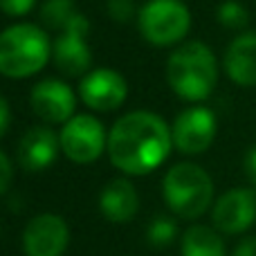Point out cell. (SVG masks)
<instances>
[{
	"mask_svg": "<svg viewBox=\"0 0 256 256\" xmlns=\"http://www.w3.org/2000/svg\"><path fill=\"white\" fill-rule=\"evenodd\" d=\"M164 198L171 212L180 218H198L212 204L214 182L198 164H176L164 178Z\"/></svg>",
	"mask_w": 256,
	"mask_h": 256,
	"instance_id": "obj_4",
	"label": "cell"
},
{
	"mask_svg": "<svg viewBox=\"0 0 256 256\" xmlns=\"http://www.w3.org/2000/svg\"><path fill=\"white\" fill-rule=\"evenodd\" d=\"M108 14L115 20H128L132 16V2L130 0H110L108 2Z\"/></svg>",
	"mask_w": 256,
	"mask_h": 256,
	"instance_id": "obj_21",
	"label": "cell"
},
{
	"mask_svg": "<svg viewBox=\"0 0 256 256\" xmlns=\"http://www.w3.org/2000/svg\"><path fill=\"white\" fill-rule=\"evenodd\" d=\"M58 146H61V140L50 128L36 126L22 135L20 146H18V160L27 171H43L56 160Z\"/></svg>",
	"mask_w": 256,
	"mask_h": 256,
	"instance_id": "obj_14",
	"label": "cell"
},
{
	"mask_svg": "<svg viewBox=\"0 0 256 256\" xmlns=\"http://www.w3.org/2000/svg\"><path fill=\"white\" fill-rule=\"evenodd\" d=\"M234 256H256V236L240 240L238 248L234 250Z\"/></svg>",
	"mask_w": 256,
	"mask_h": 256,
	"instance_id": "obj_25",
	"label": "cell"
},
{
	"mask_svg": "<svg viewBox=\"0 0 256 256\" xmlns=\"http://www.w3.org/2000/svg\"><path fill=\"white\" fill-rule=\"evenodd\" d=\"M173 146L171 128L153 112H128L108 135V155L117 168L130 176H144L168 158Z\"/></svg>",
	"mask_w": 256,
	"mask_h": 256,
	"instance_id": "obj_1",
	"label": "cell"
},
{
	"mask_svg": "<svg viewBox=\"0 0 256 256\" xmlns=\"http://www.w3.org/2000/svg\"><path fill=\"white\" fill-rule=\"evenodd\" d=\"M245 173H248L250 182L256 186V146H252L245 155Z\"/></svg>",
	"mask_w": 256,
	"mask_h": 256,
	"instance_id": "obj_23",
	"label": "cell"
},
{
	"mask_svg": "<svg viewBox=\"0 0 256 256\" xmlns=\"http://www.w3.org/2000/svg\"><path fill=\"white\" fill-rule=\"evenodd\" d=\"M173 144L178 150L186 155L202 153L212 146L214 137H216V117L209 108L194 106L180 112L173 124Z\"/></svg>",
	"mask_w": 256,
	"mask_h": 256,
	"instance_id": "obj_7",
	"label": "cell"
},
{
	"mask_svg": "<svg viewBox=\"0 0 256 256\" xmlns=\"http://www.w3.org/2000/svg\"><path fill=\"white\" fill-rule=\"evenodd\" d=\"M218 20L222 22L230 30H243L250 20V14L243 4H238L236 0H227V2L220 4L218 9Z\"/></svg>",
	"mask_w": 256,
	"mask_h": 256,
	"instance_id": "obj_19",
	"label": "cell"
},
{
	"mask_svg": "<svg viewBox=\"0 0 256 256\" xmlns=\"http://www.w3.org/2000/svg\"><path fill=\"white\" fill-rule=\"evenodd\" d=\"M12 178H14V171H12V162L7 160V155L0 150V194L9 189L12 184Z\"/></svg>",
	"mask_w": 256,
	"mask_h": 256,
	"instance_id": "obj_22",
	"label": "cell"
},
{
	"mask_svg": "<svg viewBox=\"0 0 256 256\" xmlns=\"http://www.w3.org/2000/svg\"><path fill=\"white\" fill-rule=\"evenodd\" d=\"M182 256H225V245L212 227L194 225L184 232Z\"/></svg>",
	"mask_w": 256,
	"mask_h": 256,
	"instance_id": "obj_16",
	"label": "cell"
},
{
	"mask_svg": "<svg viewBox=\"0 0 256 256\" xmlns=\"http://www.w3.org/2000/svg\"><path fill=\"white\" fill-rule=\"evenodd\" d=\"M32 110L50 124H61L72 120L76 106V97L70 86L56 79H45L32 90Z\"/></svg>",
	"mask_w": 256,
	"mask_h": 256,
	"instance_id": "obj_12",
	"label": "cell"
},
{
	"mask_svg": "<svg viewBox=\"0 0 256 256\" xmlns=\"http://www.w3.org/2000/svg\"><path fill=\"white\" fill-rule=\"evenodd\" d=\"M191 14L182 0H148L140 12V32L153 45H173L186 36Z\"/></svg>",
	"mask_w": 256,
	"mask_h": 256,
	"instance_id": "obj_5",
	"label": "cell"
},
{
	"mask_svg": "<svg viewBox=\"0 0 256 256\" xmlns=\"http://www.w3.org/2000/svg\"><path fill=\"white\" fill-rule=\"evenodd\" d=\"M81 99L92 110H115L126 99V79L110 68H99L86 74L81 81Z\"/></svg>",
	"mask_w": 256,
	"mask_h": 256,
	"instance_id": "obj_10",
	"label": "cell"
},
{
	"mask_svg": "<svg viewBox=\"0 0 256 256\" xmlns=\"http://www.w3.org/2000/svg\"><path fill=\"white\" fill-rule=\"evenodd\" d=\"M70 240L66 220L56 214H40L22 234V248L27 256H61Z\"/></svg>",
	"mask_w": 256,
	"mask_h": 256,
	"instance_id": "obj_8",
	"label": "cell"
},
{
	"mask_svg": "<svg viewBox=\"0 0 256 256\" xmlns=\"http://www.w3.org/2000/svg\"><path fill=\"white\" fill-rule=\"evenodd\" d=\"M225 72L234 84L243 88L256 86V32L236 36L222 58Z\"/></svg>",
	"mask_w": 256,
	"mask_h": 256,
	"instance_id": "obj_13",
	"label": "cell"
},
{
	"mask_svg": "<svg viewBox=\"0 0 256 256\" xmlns=\"http://www.w3.org/2000/svg\"><path fill=\"white\" fill-rule=\"evenodd\" d=\"M88 20L81 14L61 32V36L54 43V61L56 68L68 76H79L90 68V50L86 45V34H88Z\"/></svg>",
	"mask_w": 256,
	"mask_h": 256,
	"instance_id": "obj_9",
	"label": "cell"
},
{
	"mask_svg": "<svg viewBox=\"0 0 256 256\" xmlns=\"http://www.w3.org/2000/svg\"><path fill=\"white\" fill-rule=\"evenodd\" d=\"M34 0H0V9L7 16H25L32 9Z\"/></svg>",
	"mask_w": 256,
	"mask_h": 256,
	"instance_id": "obj_20",
	"label": "cell"
},
{
	"mask_svg": "<svg viewBox=\"0 0 256 256\" xmlns=\"http://www.w3.org/2000/svg\"><path fill=\"white\" fill-rule=\"evenodd\" d=\"M50 58V38L40 27L18 22L0 34V74L25 79L43 70Z\"/></svg>",
	"mask_w": 256,
	"mask_h": 256,
	"instance_id": "obj_3",
	"label": "cell"
},
{
	"mask_svg": "<svg viewBox=\"0 0 256 256\" xmlns=\"http://www.w3.org/2000/svg\"><path fill=\"white\" fill-rule=\"evenodd\" d=\"M166 79L178 97L186 102H202L216 88V56L204 43H198V40L184 43L168 56Z\"/></svg>",
	"mask_w": 256,
	"mask_h": 256,
	"instance_id": "obj_2",
	"label": "cell"
},
{
	"mask_svg": "<svg viewBox=\"0 0 256 256\" xmlns=\"http://www.w3.org/2000/svg\"><path fill=\"white\" fill-rule=\"evenodd\" d=\"M137 207H140L137 191L124 178L108 182L99 196V209L110 222H128L137 214Z\"/></svg>",
	"mask_w": 256,
	"mask_h": 256,
	"instance_id": "obj_15",
	"label": "cell"
},
{
	"mask_svg": "<svg viewBox=\"0 0 256 256\" xmlns=\"http://www.w3.org/2000/svg\"><path fill=\"white\" fill-rule=\"evenodd\" d=\"M76 14L79 12H76L72 0H48L43 4V9H40V18H43L45 25L61 32L74 20Z\"/></svg>",
	"mask_w": 256,
	"mask_h": 256,
	"instance_id": "obj_17",
	"label": "cell"
},
{
	"mask_svg": "<svg viewBox=\"0 0 256 256\" xmlns=\"http://www.w3.org/2000/svg\"><path fill=\"white\" fill-rule=\"evenodd\" d=\"M58 140L63 153L76 164L94 162L104 153V146H108L102 122L92 115H76L68 120Z\"/></svg>",
	"mask_w": 256,
	"mask_h": 256,
	"instance_id": "obj_6",
	"label": "cell"
},
{
	"mask_svg": "<svg viewBox=\"0 0 256 256\" xmlns=\"http://www.w3.org/2000/svg\"><path fill=\"white\" fill-rule=\"evenodd\" d=\"M256 220L254 189H232L214 207V225L225 234H240Z\"/></svg>",
	"mask_w": 256,
	"mask_h": 256,
	"instance_id": "obj_11",
	"label": "cell"
},
{
	"mask_svg": "<svg viewBox=\"0 0 256 256\" xmlns=\"http://www.w3.org/2000/svg\"><path fill=\"white\" fill-rule=\"evenodd\" d=\"M9 122H12V110H9V104L4 102V97L0 94V137L7 132Z\"/></svg>",
	"mask_w": 256,
	"mask_h": 256,
	"instance_id": "obj_24",
	"label": "cell"
},
{
	"mask_svg": "<svg viewBox=\"0 0 256 256\" xmlns=\"http://www.w3.org/2000/svg\"><path fill=\"white\" fill-rule=\"evenodd\" d=\"M176 234H178L176 222L166 216L153 218V222H150V227H148V240L153 248H166V245H171Z\"/></svg>",
	"mask_w": 256,
	"mask_h": 256,
	"instance_id": "obj_18",
	"label": "cell"
}]
</instances>
